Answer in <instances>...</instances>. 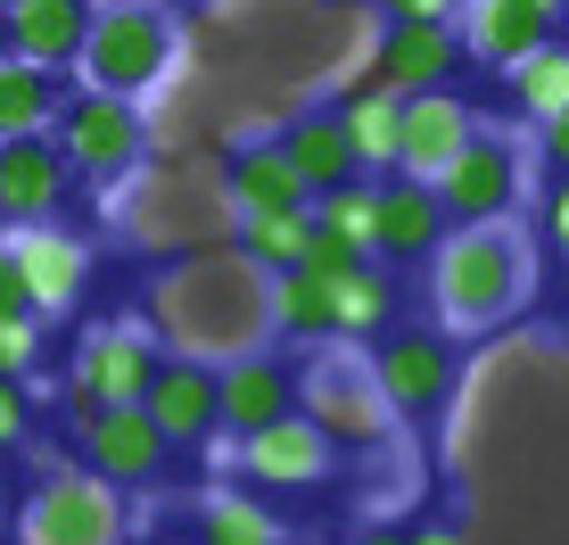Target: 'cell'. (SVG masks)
<instances>
[{"label": "cell", "mask_w": 569, "mask_h": 545, "mask_svg": "<svg viewBox=\"0 0 569 545\" xmlns=\"http://www.w3.org/2000/svg\"><path fill=\"white\" fill-rule=\"evenodd\" d=\"M264 339H289V356H306V347H330L339 330H330V281H313V272H264Z\"/></svg>", "instance_id": "23"}, {"label": "cell", "mask_w": 569, "mask_h": 545, "mask_svg": "<svg viewBox=\"0 0 569 545\" xmlns=\"http://www.w3.org/2000/svg\"><path fill=\"white\" fill-rule=\"evenodd\" d=\"M380 9H388V26H446L462 0H380Z\"/></svg>", "instance_id": "33"}, {"label": "cell", "mask_w": 569, "mask_h": 545, "mask_svg": "<svg viewBox=\"0 0 569 545\" xmlns=\"http://www.w3.org/2000/svg\"><path fill=\"white\" fill-rule=\"evenodd\" d=\"M371 207H380V182H371V174H356V182H339V190H322V199H306V216L322 224V231H339V240H356L363 257H371Z\"/></svg>", "instance_id": "29"}, {"label": "cell", "mask_w": 569, "mask_h": 545, "mask_svg": "<svg viewBox=\"0 0 569 545\" xmlns=\"http://www.w3.org/2000/svg\"><path fill=\"white\" fill-rule=\"evenodd\" d=\"M545 240H553V257H569V174H553V190H545Z\"/></svg>", "instance_id": "34"}, {"label": "cell", "mask_w": 569, "mask_h": 545, "mask_svg": "<svg viewBox=\"0 0 569 545\" xmlns=\"http://www.w3.org/2000/svg\"><path fill=\"white\" fill-rule=\"evenodd\" d=\"M173 58H182L173 9H157V0H100V9H91V42L74 58V83L149 100V91L173 75Z\"/></svg>", "instance_id": "3"}, {"label": "cell", "mask_w": 569, "mask_h": 545, "mask_svg": "<svg viewBox=\"0 0 569 545\" xmlns=\"http://www.w3.org/2000/svg\"><path fill=\"white\" fill-rule=\"evenodd\" d=\"M446 207H438V190L413 182V174H380V207H371V257L380 265H429V248L446 240Z\"/></svg>", "instance_id": "17"}, {"label": "cell", "mask_w": 569, "mask_h": 545, "mask_svg": "<svg viewBox=\"0 0 569 545\" xmlns=\"http://www.w3.org/2000/svg\"><path fill=\"white\" fill-rule=\"evenodd\" d=\"M429 190H438L446 224H496V216H520V207H528V149H520V132L479 125V132L455 149V166H446Z\"/></svg>", "instance_id": "7"}, {"label": "cell", "mask_w": 569, "mask_h": 545, "mask_svg": "<svg viewBox=\"0 0 569 545\" xmlns=\"http://www.w3.org/2000/svg\"><path fill=\"white\" fill-rule=\"evenodd\" d=\"M132 513H124V488L83 463L50 455L42 479H33L26 513H17V545H124Z\"/></svg>", "instance_id": "6"}, {"label": "cell", "mask_w": 569, "mask_h": 545, "mask_svg": "<svg viewBox=\"0 0 569 545\" xmlns=\"http://www.w3.org/2000/svg\"><path fill=\"white\" fill-rule=\"evenodd\" d=\"M58 100H67V75L26 67V58H0V141H33V132H50Z\"/></svg>", "instance_id": "26"}, {"label": "cell", "mask_w": 569, "mask_h": 545, "mask_svg": "<svg viewBox=\"0 0 569 545\" xmlns=\"http://www.w3.org/2000/svg\"><path fill=\"white\" fill-rule=\"evenodd\" d=\"M421 272H429V323L446 339H487V330L520 323L528 298H537V240H528L520 216L455 224L429 248Z\"/></svg>", "instance_id": "1"}, {"label": "cell", "mask_w": 569, "mask_h": 545, "mask_svg": "<svg viewBox=\"0 0 569 545\" xmlns=\"http://www.w3.org/2000/svg\"><path fill=\"white\" fill-rule=\"evenodd\" d=\"M0 315H33V298H26V272H17V257L0 248Z\"/></svg>", "instance_id": "36"}, {"label": "cell", "mask_w": 569, "mask_h": 545, "mask_svg": "<svg viewBox=\"0 0 569 545\" xmlns=\"http://www.w3.org/2000/svg\"><path fill=\"white\" fill-rule=\"evenodd\" d=\"M462 67H470V50H462V33H455V17L446 26H380V42H371V83L380 91H397V100H413V91H446V83H462Z\"/></svg>", "instance_id": "13"}, {"label": "cell", "mask_w": 569, "mask_h": 545, "mask_svg": "<svg viewBox=\"0 0 569 545\" xmlns=\"http://www.w3.org/2000/svg\"><path fill=\"white\" fill-rule=\"evenodd\" d=\"M405 537H413V545H470L455 521H421V529H405Z\"/></svg>", "instance_id": "37"}, {"label": "cell", "mask_w": 569, "mask_h": 545, "mask_svg": "<svg viewBox=\"0 0 569 545\" xmlns=\"http://www.w3.org/2000/svg\"><path fill=\"white\" fill-rule=\"evenodd\" d=\"M33 438V405H26V380H0V455Z\"/></svg>", "instance_id": "32"}, {"label": "cell", "mask_w": 569, "mask_h": 545, "mask_svg": "<svg viewBox=\"0 0 569 545\" xmlns=\"http://www.w3.org/2000/svg\"><path fill=\"white\" fill-rule=\"evenodd\" d=\"M42 364V315H0V380H33Z\"/></svg>", "instance_id": "30"}, {"label": "cell", "mask_w": 569, "mask_h": 545, "mask_svg": "<svg viewBox=\"0 0 569 545\" xmlns=\"http://www.w3.org/2000/svg\"><path fill=\"white\" fill-rule=\"evenodd\" d=\"M363 364H371V380H380L397 430H438L455 388H462V339H446L438 323H397L388 339L363 347Z\"/></svg>", "instance_id": "4"}, {"label": "cell", "mask_w": 569, "mask_h": 545, "mask_svg": "<svg viewBox=\"0 0 569 545\" xmlns=\"http://www.w3.org/2000/svg\"><path fill=\"white\" fill-rule=\"evenodd\" d=\"M214 414H223V438L272 430L281 414H298V356H281V347L223 356L214 364Z\"/></svg>", "instance_id": "11"}, {"label": "cell", "mask_w": 569, "mask_h": 545, "mask_svg": "<svg viewBox=\"0 0 569 545\" xmlns=\"http://www.w3.org/2000/svg\"><path fill=\"white\" fill-rule=\"evenodd\" d=\"M157 364H166V347H157L149 323H100L67 356V397L74 405H141Z\"/></svg>", "instance_id": "8"}, {"label": "cell", "mask_w": 569, "mask_h": 545, "mask_svg": "<svg viewBox=\"0 0 569 545\" xmlns=\"http://www.w3.org/2000/svg\"><path fill=\"white\" fill-rule=\"evenodd\" d=\"M0 58H17V50H9V9H0Z\"/></svg>", "instance_id": "40"}, {"label": "cell", "mask_w": 569, "mask_h": 545, "mask_svg": "<svg viewBox=\"0 0 569 545\" xmlns=\"http://www.w3.org/2000/svg\"><path fill=\"white\" fill-rule=\"evenodd\" d=\"M528 9H545V17H569V0H528Z\"/></svg>", "instance_id": "39"}, {"label": "cell", "mask_w": 569, "mask_h": 545, "mask_svg": "<svg viewBox=\"0 0 569 545\" xmlns=\"http://www.w3.org/2000/svg\"><path fill=\"white\" fill-rule=\"evenodd\" d=\"M199 545H289V521L257 488H207L199 496Z\"/></svg>", "instance_id": "25"}, {"label": "cell", "mask_w": 569, "mask_h": 545, "mask_svg": "<svg viewBox=\"0 0 569 545\" xmlns=\"http://www.w3.org/2000/svg\"><path fill=\"white\" fill-rule=\"evenodd\" d=\"M306 231H313V216H306V207L240 216V257L257 265V272H289V265H298V248H306Z\"/></svg>", "instance_id": "28"}, {"label": "cell", "mask_w": 569, "mask_h": 545, "mask_svg": "<svg viewBox=\"0 0 569 545\" xmlns=\"http://www.w3.org/2000/svg\"><path fill=\"white\" fill-rule=\"evenodd\" d=\"M356 265H363V248H356V240H339V231H322V224H313V231H306V248H298V272H313V281H347Z\"/></svg>", "instance_id": "31"}, {"label": "cell", "mask_w": 569, "mask_h": 545, "mask_svg": "<svg viewBox=\"0 0 569 545\" xmlns=\"http://www.w3.org/2000/svg\"><path fill=\"white\" fill-rule=\"evenodd\" d=\"M0 248L17 257V272H26L33 315H74V306H83V289H91V240H83V231L17 224V231H0Z\"/></svg>", "instance_id": "12"}, {"label": "cell", "mask_w": 569, "mask_h": 545, "mask_svg": "<svg viewBox=\"0 0 569 545\" xmlns=\"http://www.w3.org/2000/svg\"><path fill=\"white\" fill-rule=\"evenodd\" d=\"M281 158H289V174L306 182V199H322V190H339V182H356V149H347V132H339V108H298L281 132Z\"/></svg>", "instance_id": "21"}, {"label": "cell", "mask_w": 569, "mask_h": 545, "mask_svg": "<svg viewBox=\"0 0 569 545\" xmlns=\"http://www.w3.org/2000/svg\"><path fill=\"white\" fill-rule=\"evenodd\" d=\"M74 199V174L58 158L50 132H33V141H0V231L17 224H58Z\"/></svg>", "instance_id": "14"}, {"label": "cell", "mask_w": 569, "mask_h": 545, "mask_svg": "<svg viewBox=\"0 0 569 545\" xmlns=\"http://www.w3.org/2000/svg\"><path fill=\"white\" fill-rule=\"evenodd\" d=\"M50 141H58V158H67L74 182H124V174L149 158V116H141V100H124V91L67 83V100L50 116Z\"/></svg>", "instance_id": "5"}, {"label": "cell", "mask_w": 569, "mask_h": 545, "mask_svg": "<svg viewBox=\"0 0 569 545\" xmlns=\"http://www.w3.org/2000/svg\"><path fill=\"white\" fill-rule=\"evenodd\" d=\"M67 422H74V446H83V472L116 479V488H157L166 479L173 446L157 438V422L141 405H74L67 397Z\"/></svg>", "instance_id": "9"}, {"label": "cell", "mask_w": 569, "mask_h": 545, "mask_svg": "<svg viewBox=\"0 0 569 545\" xmlns=\"http://www.w3.org/2000/svg\"><path fill=\"white\" fill-rule=\"evenodd\" d=\"M298 414L339 446V455H380V446H397V414H388L363 347H347V339L298 356Z\"/></svg>", "instance_id": "2"}, {"label": "cell", "mask_w": 569, "mask_h": 545, "mask_svg": "<svg viewBox=\"0 0 569 545\" xmlns=\"http://www.w3.org/2000/svg\"><path fill=\"white\" fill-rule=\"evenodd\" d=\"M0 9H17V0H0Z\"/></svg>", "instance_id": "41"}, {"label": "cell", "mask_w": 569, "mask_h": 545, "mask_svg": "<svg viewBox=\"0 0 569 545\" xmlns=\"http://www.w3.org/2000/svg\"><path fill=\"white\" fill-rule=\"evenodd\" d=\"M91 9H100V0H17L9 9V50L26 58V67L74 75V58L91 42Z\"/></svg>", "instance_id": "19"}, {"label": "cell", "mask_w": 569, "mask_h": 545, "mask_svg": "<svg viewBox=\"0 0 569 545\" xmlns=\"http://www.w3.org/2000/svg\"><path fill=\"white\" fill-rule=\"evenodd\" d=\"M455 33H462V50L479 58V67H520L528 50H545L561 33V17L528 9V0H462Z\"/></svg>", "instance_id": "18"}, {"label": "cell", "mask_w": 569, "mask_h": 545, "mask_svg": "<svg viewBox=\"0 0 569 545\" xmlns=\"http://www.w3.org/2000/svg\"><path fill=\"white\" fill-rule=\"evenodd\" d=\"M339 132H347V149H356V166L380 182V174H397V116H405V100L397 91H380L371 75H339Z\"/></svg>", "instance_id": "22"}, {"label": "cell", "mask_w": 569, "mask_h": 545, "mask_svg": "<svg viewBox=\"0 0 569 545\" xmlns=\"http://www.w3.org/2000/svg\"><path fill=\"white\" fill-rule=\"evenodd\" d=\"M141 414L157 422L166 446H214V438H223V414H214V364L207 356H166L157 380L141 388Z\"/></svg>", "instance_id": "15"}, {"label": "cell", "mask_w": 569, "mask_h": 545, "mask_svg": "<svg viewBox=\"0 0 569 545\" xmlns=\"http://www.w3.org/2000/svg\"><path fill=\"white\" fill-rule=\"evenodd\" d=\"M347 545H413V537H405V529H356Z\"/></svg>", "instance_id": "38"}, {"label": "cell", "mask_w": 569, "mask_h": 545, "mask_svg": "<svg viewBox=\"0 0 569 545\" xmlns=\"http://www.w3.org/2000/svg\"><path fill=\"white\" fill-rule=\"evenodd\" d=\"M240 472L257 496H322L339 479V446L313 430L306 414H281L272 430H248L240 438Z\"/></svg>", "instance_id": "10"}, {"label": "cell", "mask_w": 569, "mask_h": 545, "mask_svg": "<svg viewBox=\"0 0 569 545\" xmlns=\"http://www.w3.org/2000/svg\"><path fill=\"white\" fill-rule=\"evenodd\" d=\"M503 91H512V108L528 116V125H545V116L569 108V42L553 33L545 50H528L520 67H503Z\"/></svg>", "instance_id": "27"}, {"label": "cell", "mask_w": 569, "mask_h": 545, "mask_svg": "<svg viewBox=\"0 0 569 545\" xmlns=\"http://www.w3.org/2000/svg\"><path fill=\"white\" fill-rule=\"evenodd\" d=\"M537 158H545V174H569V108L537 125Z\"/></svg>", "instance_id": "35"}, {"label": "cell", "mask_w": 569, "mask_h": 545, "mask_svg": "<svg viewBox=\"0 0 569 545\" xmlns=\"http://www.w3.org/2000/svg\"><path fill=\"white\" fill-rule=\"evenodd\" d=\"M397 323H405V272H397V265L363 257L356 272H347V281H330V330H339L347 347L388 339Z\"/></svg>", "instance_id": "20"}, {"label": "cell", "mask_w": 569, "mask_h": 545, "mask_svg": "<svg viewBox=\"0 0 569 545\" xmlns=\"http://www.w3.org/2000/svg\"><path fill=\"white\" fill-rule=\"evenodd\" d=\"M223 199L231 216H272V207H306V182L289 174L281 141H240L223 158Z\"/></svg>", "instance_id": "24"}, {"label": "cell", "mask_w": 569, "mask_h": 545, "mask_svg": "<svg viewBox=\"0 0 569 545\" xmlns=\"http://www.w3.org/2000/svg\"><path fill=\"white\" fill-rule=\"evenodd\" d=\"M470 132H479V108H470L455 83H446V91H413V100H405V116H397V174L438 182Z\"/></svg>", "instance_id": "16"}]
</instances>
